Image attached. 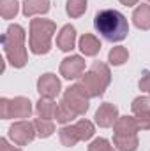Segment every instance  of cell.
I'll list each match as a JSON object with an SVG mask.
<instances>
[{
  "label": "cell",
  "instance_id": "1",
  "mask_svg": "<svg viewBox=\"0 0 150 151\" xmlns=\"http://www.w3.org/2000/svg\"><path fill=\"white\" fill-rule=\"evenodd\" d=\"M94 27L108 42H120L129 34L127 18L117 9H103L94 18Z\"/></svg>",
  "mask_w": 150,
  "mask_h": 151
},
{
  "label": "cell",
  "instance_id": "2",
  "mask_svg": "<svg viewBox=\"0 0 150 151\" xmlns=\"http://www.w3.org/2000/svg\"><path fill=\"white\" fill-rule=\"evenodd\" d=\"M2 47L14 69L27 65V49H25V28L21 25H9L2 35Z\"/></svg>",
  "mask_w": 150,
  "mask_h": 151
},
{
  "label": "cell",
  "instance_id": "3",
  "mask_svg": "<svg viewBox=\"0 0 150 151\" xmlns=\"http://www.w3.org/2000/svg\"><path fill=\"white\" fill-rule=\"evenodd\" d=\"M57 32V25L51 19L36 18L30 21V40L28 47L34 55H46L51 49V37Z\"/></svg>",
  "mask_w": 150,
  "mask_h": 151
},
{
  "label": "cell",
  "instance_id": "4",
  "mask_svg": "<svg viewBox=\"0 0 150 151\" xmlns=\"http://www.w3.org/2000/svg\"><path fill=\"white\" fill-rule=\"evenodd\" d=\"M79 83L85 86V90L88 91L90 97H101L111 83L110 67L103 62H94L92 67L81 76Z\"/></svg>",
  "mask_w": 150,
  "mask_h": 151
},
{
  "label": "cell",
  "instance_id": "5",
  "mask_svg": "<svg viewBox=\"0 0 150 151\" xmlns=\"http://www.w3.org/2000/svg\"><path fill=\"white\" fill-rule=\"evenodd\" d=\"M90 95L88 91L85 90V86L81 83H76L73 86H69L66 91H64V97H62V102L76 114V116H83V114L88 111V102H90Z\"/></svg>",
  "mask_w": 150,
  "mask_h": 151
},
{
  "label": "cell",
  "instance_id": "6",
  "mask_svg": "<svg viewBox=\"0 0 150 151\" xmlns=\"http://www.w3.org/2000/svg\"><path fill=\"white\" fill-rule=\"evenodd\" d=\"M32 114V102L27 97H14V99H0V118H30Z\"/></svg>",
  "mask_w": 150,
  "mask_h": 151
},
{
  "label": "cell",
  "instance_id": "7",
  "mask_svg": "<svg viewBox=\"0 0 150 151\" xmlns=\"http://www.w3.org/2000/svg\"><path fill=\"white\" fill-rule=\"evenodd\" d=\"M36 127L30 121L20 119L16 123H12L9 127V139L16 144V146H27L28 142H32L36 139Z\"/></svg>",
  "mask_w": 150,
  "mask_h": 151
},
{
  "label": "cell",
  "instance_id": "8",
  "mask_svg": "<svg viewBox=\"0 0 150 151\" xmlns=\"http://www.w3.org/2000/svg\"><path fill=\"white\" fill-rule=\"evenodd\" d=\"M85 72V60L79 55H71L62 60L60 63V76L66 79H78Z\"/></svg>",
  "mask_w": 150,
  "mask_h": 151
},
{
  "label": "cell",
  "instance_id": "9",
  "mask_svg": "<svg viewBox=\"0 0 150 151\" xmlns=\"http://www.w3.org/2000/svg\"><path fill=\"white\" fill-rule=\"evenodd\" d=\"M62 90V84H60V79L55 74L48 72V74H42L37 81V91L41 97H46V99H55Z\"/></svg>",
  "mask_w": 150,
  "mask_h": 151
},
{
  "label": "cell",
  "instance_id": "10",
  "mask_svg": "<svg viewBox=\"0 0 150 151\" xmlns=\"http://www.w3.org/2000/svg\"><path fill=\"white\" fill-rule=\"evenodd\" d=\"M94 118H95V123L101 128H110L118 119V109L113 104H110V102H104V104L99 106V109L95 111Z\"/></svg>",
  "mask_w": 150,
  "mask_h": 151
},
{
  "label": "cell",
  "instance_id": "11",
  "mask_svg": "<svg viewBox=\"0 0 150 151\" xmlns=\"http://www.w3.org/2000/svg\"><path fill=\"white\" fill-rule=\"evenodd\" d=\"M113 130H115V135H136L140 127H138L136 118H133V116H118L117 123L113 125Z\"/></svg>",
  "mask_w": 150,
  "mask_h": 151
},
{
  "label": "cell",
  "instance_id": "12",
  "mask_svg": "<svg viewBox=\"0 0 150 151\" xmlns=\"http://www.w3.org/2000/svg\"><path fill=\"white\" fill-rule=\"evenodd\" d=\"M57 46L62 51H73L76 46V28L73 25H64L57 35Z\"/></svg>",
  "mask_w": 150,
  "mask_h": 151
},
{
  "label": "cell",
  "instance_id": "13",
  "mask_svg": "<svg viewBox=\"0 0 150 151\" xmlns=\"http://www.w3.org/2000/svg\"><path fill=\"white\" fill-rule=\"evenodd\" d=\"M78 46H79V49H81V53H83L85 56H95V55L101 51V42H99V39L95 37V35H92V34H83V35L79 37Z\"/></svg>",
  "mask_w": 150,
  "mask_h": 151
},
{
  "label": "cell",
  "instance_id": "14",
  "mask_svg": "<svg viewBox=\"0 0 150 151\" xmlns=\"http://www.w3.org/2000/svg\"><path fill=\"white\" fill-rule=\"evenodd\" d=\"M133 23L140 30H150V5L141 4L133 12Z\"/></svg>",
  "mask_w": 150,
  "mask_h": 151
},
{
  "label": "cell",
  "instance_id": "15",
  "mask_svg": "<svg viewBox=\"0 0 150 151\" xmlns=\"http://www.w3.org/2000/svg\"><path fill=\"white\" fill-rule=\"evenodd\" d=\"M50 11V0H25L23 2V16L32 18L36 14H46Z\"/></svg>",
  "mask_w": 150,
  "mask_h": 151
},
{
  "label": "cell",
  "instance_id": "16",
  "mask_svg": "<svg viewBox=\"0 0 150 151\" xmlns=\"http://www.w3.org/2000/svg\"><path fill=\"white\" fill-rule=\"evenodd\" d=\"M57 102L53 99H46V97H41L36 104V113L39 118H44V119H50V118H55L57 113Z\"/></svg>",
  "mask_w": 150,
  "mask_h": 151
},
{
  "label": "cell",
  "instance_id": "17",
  "mask_svg": "<svg viewBox=\"0 0 150 151\" xmlns=\"http://www.w3.org/2000/svg\"><path fill=\"white\" fill-rule=\"evenodd\" d=\"M58 139H60L62 146H66V148H73V146H76V144L81 141L79 135H78V130H76L74 125L62 127V128L58 130Z\"/></svg>",
  "mask_w": 150,
  "mask_h": 151
},
{
  "label": "cell",
  "instance_id": "18",
  "mask_svg": "<svg viewBox=\"0 0 150 151\" xmlns=\"http://www.w3.org/2000/svg\"><path fill=\"white\" fill-rule=\"evenodd\" d=\"M113 144L118 151H136L140 141L138 135H113Z\"/></svg>",
  "mask_w": 150,
  "mask_h": 151
},
{
  "label": "cell",
  "instance_id": "19",
  "mask_svg": "<svg viewBox=\"0 0 150 151\" xmlns=\"http://www.w3.org/2000/svg\"><path fill=\"white\" fill-rule=\"evenodd\" d=\"M34 127H36V134L41 139H48L50 135H53L55 132V125L51 119H44V118H37L34 119Z\"/></svg>",
  "mask_w": 150,
  "mask_h": 151
},
{
  "label": "cell",
  "instance_id": "20",
  "mask_svg": "<svg viewBox=\"0 0 150 151\" xmlns=\"http://www.w3.org/2000/svg\"><path fill=\"white\" fill-rule=\"evenodd\" d=\"M127 58H129V51H127L124 46H117V47H113L111 51H110V55H108L110 63L115 65V67L124 65V63L127 62Z\"/></svg>",
  "mask_w": 150,
  "mask_h": 151
},
{
  "label": "cell",
  "instance_id": "21",
  "mask_svg": "<svg viewBox=\"0 0 150 151\" xmlns=\"http://www.w3.org/2000/svg\"><path fill=\"white\" fill-rule=\"evenodd\" d=\"M20 4L18 0H0V14L4 19H12L18 14Z\"/></svg>",
  "mask_w": 150,
  "mask_h": 151
},
{
  "label": "cell",
  "instance_id": "22",
  "mask_svg": "<svg viewBox=\"0 0 150 151\" xmlns=\"http://www.w3.org/2000/svg\"><path fill=\"white\" fill-rule=\"evenodd\" d=\"M66 11L71 18H79L87 11V0H67Z\"/></svg>",
  "mask_w": 150,
  "mask_h": 151
},
{
  "label": "cell",
  "instance_id": "23",
  "mask_svg": "<svg viewBox=\"0 0 150 151\" xmlns=\"http://www.w3.org/2000/svg\"><path fill=\"white\" fill-rule=\"evenodd\" d=\"M74 127H76V130H78V135H79L81 141H88V139H92V135H94V132H95L94 123L88 121V119H79Z\"/></svg>",
  "mask_w": 150,
  "mask_h": 151
},
{
  "label": "cell",
  "instance_id": "24",
  "mask_svg": "<svg viewBox=\"0 0 150 151\" xmlns=\"http://www.w3.org/2000/svg\"><path fill=\"white\" fill-rule=\"evenodd\" d=\"M131 111L134 116L150 113V97H136L131 104Z\"/></svg>",
  "mask_w": 150,
  "mask_h": 151
},
{
  "label": "cell",
  "instance_id": "25",
  "mask_svg": "<svg viewBox=\"0 0 150 151\" xmlns=\"http://www.w3.org/2000/svg\"><path fill=\"white\" fill-rule=\"evenodd\" d=\"M76 118V114L64 104V102H60L58 104V107H57V113H55V119L58 121V123H62V125H66V123H71L73 119Z\"/></svg>",
  "mask_w": 150,
  "mask_h": 151
},
{
  "label": "cell",
  "instance_id": "26",
  "mask_svg": "<svg viewBox=\"0 0 150 151\" xmlns=\"http://www.w3.org/2000/svg\"><path fill=\"white\" fill-rule=\"evenodd\" d=\"M88 151H115V150H113V146L110 144L108 139L99 137V139L92 141V144L88 146Z\"/></svg>",
  "mask_w": 150,
  "mask_h": 151
},
{
  "label": "cell",
  "instance_id": "27",
  "mask_svg": "<svg viewBox=\"0 0 150 151\" xmlns=\"http://www.w3.org/2000/svg\"><path fill=\"white\" fill-rule=\"evenodd\" d=\"M136 121H138L140 130H150V113L138 114L136 116Z\"/></svg>",
  "mask_w": 150,
  "mask_h": 151
},
{
  "label": "cell",
  "instance_id": "28",
  "mask_svg": "<svg viewBox=\"0 0 150 151\" xmlns=\"http://www.w3.org/2000/svg\"><path fill=\"white\" fill-rule=\"evenodd\" d=\"M140 90L150 95V69L145 70L143 76H141V79H140Z\"/></svg>",
  "mask_w": 150,
  "mask_h": 151
},
{
  "label": "cell",
  "instance_id": "29",
  "mask_svg": "<svg viewBox=\"0 0 150 151\" xmlns=\"http://www.w3.org/2000/svg\"><path fill=\"white\" fill-rule=\"evenodd\" d=\"M0 151H21V150H20V148L11 146L7 139H0Z\"/></svg>",
  "mask_w": 150,
  "mask_h": 151
},
{
  "label": "cell",
  "instance_id": "30",
  "mask_svg": "<svg viewBox=\"0 0 150 151\" xmlns=\"http://www.w3.org/2000/svg\"><path fill=\"white\" fill-rule=\"evenodd\" d=\"M120 4H124V5H127V7H131V5H136L140 0H118Z\"/></svg>",
  "mask_w": 150,
  "mask_h": 151
},
{
  "label": "cell",
  "instance_id": "31",
  "mask_svg": "<svg viewBox=\"0 0 150 151\" xmlns=\"http://www.w3.org/2000/svg\"><path fill=\"white\" fill-rule=\"evenodd\" d=\"M149 2H150V0H149Z\"/></svg>",
  "mask_w": 150,
  "mask_h": 151
}]
</instances>
